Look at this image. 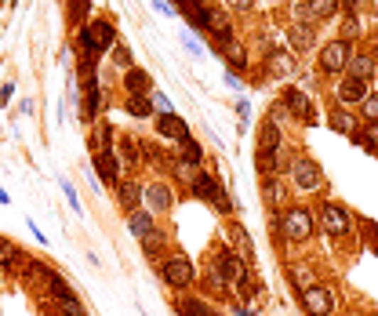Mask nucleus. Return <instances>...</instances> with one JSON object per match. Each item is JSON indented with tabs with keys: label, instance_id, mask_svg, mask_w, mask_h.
<instances>
[{
	"label": "nucleus",
	"instance_id": "nucleus-1",
	"mask_svg": "<svg viewBox=\"0 0 378 316\" xmlns=\"http://www.w3.org/2000/svg\"><path fill=\"white\" fill-rule=\"evenodd\" d=\"M280 233L288 236V240H309V233H313V214L302 211V207L284 211V218H280Z\"/></svg>",
	"mask_w": 378,
	"mask_h": 316
},
{
	"label": "nucleus",
	"instance_id": "nucleus-2",
	"mask_svg": "<svg viewBox=\"0 0 378 316\" xmlns=\"http://www.w3.org/2000/svg\"><path fill=\"white\" fill-rule=\"evenodd\" d=\"M302 305H306L309 316H331V309H335V295H331L328 288H320V283H313V288L302 291Z\"/></svg>",
	"mask_w": 378,
	"mask_h": 316
},
{
	"label": "nucleus",
	"instance_id": "nucleus-3",
	"mask_svg": "<svg viewBox=\"0 0 378 316\" xmlns=\"http://www.w3.org/2000/svg\"><path fill=\"white\" fill-rule=\"evenodd\" d=\"M164 280L171 283V288H189V283H193V262H189V258H168L164 262Z\"/></svg>",
	"mask_w": 378,
	"mask_h": 316
},
{
	"label": "nucleus",
	"instance_id": "nucleus-4",
	"mask_svg": "<svg viewBox=\"0 0 378 316\" xmlns=\"http://www.w3.org/2000/svg\"><path fill=\"white\" fill-rule=\"evenodd\" d=\"M291 175H295V182H298L302 193H313V189H320V182H324L320 168L313 164V160H295V164H291Z\"/></svg>",
	"mask_w": 378,
	"mask_h": 316
},
{
	"label": "nucleus",
	"instance_id": "nucleus-5",
	"mask_svg": "<svg viewBox=\"0 0 378 316\" xmlns=\"http://www.w3.org/2000/svg\"><path fill=\"white\" fill-rule=\"evenodd\" d=\"M345 62H350V40H331L320 55V66L328 73H342L345 70Z\"/></svg>",
	"mask_w": 378,
	"mask_h": 316
},
{
	"label": "nucleus",
	"instance_id": "nucleus-6",
	"mask_svg": "<svg viewBox=\"0 0 378 316\" xmlns=\"http://www.w3.org/2000/svg\"><path fill=\"white\" fill-rule=\"evenodd\" d=\"M320 222H324V229L331 236H345V233H350V214H345V207H338V204H324Z\"/></svg>",
	"mask_w": 378,
	"mask_h": 316
},
{
	"label": "nucleus",
	"instance_id": "nucleus-7",
	"mask_svg": "<svg viewBox=\"0 0 378 316\" xmlns=\"http://www.w3.org/2000/svg\"><path fill=\"white\" fill-rule=\"evenodd\" d=\"M215 276H218V280L237 283V280H244V262L233 255V251H222V255L215 258Z\"/></svg>",
	"mask_w": 378,
	"mask_h": 316
},
{
	"label": "nucleus",
	"instance_id": "nucleus-8",
	"mask_svg": "<svg viewBox=\"0 0 378 316\" xmlns=\"http://www.w3.org/2000/svg\"><path fill=\"white\" fill-rule=\"evenodd\" d=\"M156 131H161V138H171V142L189 138V128H185V120H182L178 113H161V120H156Z\"/></svg>",
	"mask_w": 378,
	"mask_h": 316
},
{
	"label": "nucleus",
	"instance_id": "nucleus-9",
	"mask_svg": "<svg viewBox=\"0 0 378 316\" xmlns=\"http://www.w3.org/2000/svg\"><path fill=\"white\" fill-rule=\"evenodd\" d=\"M178 11L193 22L197 29H211V22H215V15H211L204 4H197V0H178Z\"/></svg>",
	"mask_w": 378,
	"mask_h": 316
},
{
	"label": "nucleus",
	"instance_id": "nucleus-10",
	"mask_svg": "<svg viewBox=\"0 0 378 316\" xmlns=\"http://www.w3.org/2000/svg\"><path fill=\"white\" fill-rule=\"evenodd\" d=\"M142 197H146V204H149V211H168L171 207V189L168 185H146L142 189Z\"/></svg>",
	"mask_w": 378,
	"mask_h": 316
},
{
	"label": "nucleus",
	"instance_id": "nucleus-11",
	"mask_svg": "<svg viewBox=\"0 0 378 316\" xmlns=\"http://www.w3.org/2000/svg\"><path fill=\"white\" fill-rule=\"evenodd\" d=\"M345 70H350V80H371L374 73V58L371 55H350V62H345Z\"/></svg>",
	"mask_w": 378,
	"mask_h": 316
},
{
	"label": "nucleus",
	"instance_id": "nucleus-12",
	"mask_svg": "<svg viewBox=\"0 0 378 316\" xmlns=\"http://www.w3.org/2000/svg\"><path fill=\"white\" fill-rule=\"evenodd\" d=\"M94 171L102 175V182H120V160L109 149H102L99 156H94Z\"/></svg>",
	"mask_w": 378,
	"mask_h": 316
},
{
	"label": "nucleus",
	"instance_id": "nucleus-13",
	"mask_svg": "<svg viewBox=\"0 0 378 316\" xmlns=\"http://www.w3.org/2000/svg\"><path fill=\"white\" fill-rule=\"evenodd\" d=\"M288 40H291V48H295V51H306V48H313V26H306V22H295V26L288 29Z\"/></svg>",
	"mask_w": 378,
	"mask_h": 316
},
{
	"label": "nucleus",
	"instance_id": "nucleus-14",
	"mask_svg": "<svg viewBox=\"0 0 378 316\" xmlns=\"http://www.w3.org/2000/svg\"><path fill=\"white\" fill-rule=\"evenodd\" d=\"M266 66H269V73H276V77H288L291 70H295V58L288 55V51H269V62H266Z\"/></svg>",
	"mask_w": 378,
	"mask_h": 316
},
{
	"label": "nucleus",
	"instance_id": "nucleus-15",
	"mask_svg": "<svg viewBox=\"0 0 378 316\" xmlns=\"http://www.w3.org/2000/svg\"><path fill=\"white\" fill-rule=\"evenodd\" d=\"M128 229H131V236H149L153 233V214L149 211H131V218H128Z\"/></svg>",
	"mask_w": 378,
	"mask_h": 316
},
{
	"label": "nucleus",
	"instance_id": "nucleus-16",
	"mask_svg": "<svg viewBox=\"0 0 378 316\" xmlns=\"http://www.w3.org/2000/svg\"><path fill=\"white\" fill-rule=\"evenodd\" d=\"M124 87H128V94H146L149 91V73L146 70H128L124 73Z\"/></svg>",
	"mask_w": 378,
	"mask_h": 316
},
{
	"label": "nucleus",
	"instance_id": "nucleus-17",
	"mask_svg": "<svg viewBox=\"0 0 378 316\" xmlns=\"http://www.w3.org/2000/svg\"><path fill=\"white\" fill-rule=\"evenodd\" d=\"M338 99H342V102H364V99H367V94H364V84L345 77V80L338 84Z\"/></svg>",
	"mask_w": 378,
	"mask_h": 316
},
{
	"label": "nucleus",
	"instance_id": "nucleus-18",
	"mask_svg": "<svg viewBox=\"0 0 378 316\" xmlns=\"http://www.w3.org/2000/svg\"><path fill=\"white\" fill-rule=\"evenodd\" d=\"M193 193H197L200 200H211V204H215V197L222 193V185H215V178H211V175H200V178L193 182Z\"/></svg>",
	"mask_w": 378,
	"mask_h": 316
},
{
	"label": "nucleus",
	"instance_id": "nucleus-19",
	"mask_svg": "<svg viewBox=\"0 0 378 316\" xmlns=\"http://www.w3.org/2000/svg\"><path fill=\"white\" fill-rule=\"evenodd\" d=\"M284 106H288V109H295V116H306L309 120V99H306V94L302 91H288V94H284Z\"/></svg>",
	"mask_w": 378,
	"mask_h": 316
},
{
	"label": "nucleus",
	"instance_id": "nucleus-20",
	"mask_svg": "<svg viewBox=\"0 0 378 316\" xmlns=\"http://www.w3.org/2000/svg\"><path fill=\"white\" fill-rule=\"evenodd\" d=\"M120 204L124 207H139L142 204V185L139 182H124L120 185Z\"/></svg>",
	"mask_w": 378,
	"mask_h": 316
},
{
	"label": "nucleus",
	"instance_id": "nucleus-21",
	"mask_svg": "<svg viewBox=\"0 0 378 316\" xmlns=\"http://www.w3.org/2000/svg\"><path fill=\"white\" fill-rule=\"evenodd\" d=\"M128 109H131V116L146 120V116L153 113V102L146 99V94H128Z\"/></svg>",
	"mask_w": 378,
	"mask_h": 316
},
{
	"label": "nucleus",
	"instance_id": "nucleus-22",
	"mask_svg": "<svg viewBox=\"0 0 378 316\" xmlns=\"http://www.w3.org/2000/svg\"><path fill=\"white\" fill-rule=\"evenodd\" d=\"M331 128L342 131V135H353V138H357V120H353L350 113H331Z\"/></svg>",
	"mask_w": 378,
	"mask_h": 316
},
{
	"label": "nucleus",
	"instance_id": "nucleus-23",
	"mask_svg": "<svg viewBox=\"0 0 378 316\" xmlns=\"http://www.w3.org/2000/svg\"><path fill=\"white\" fill-rule=\"evenodd\" d=\"M309 11L313 18H331L338 11V0H309Z\"/></svg>",
	"mask_w": 378,
	"mask_h": 316
},
{
	"label": "nucleus",
	"instance_id": "nucleus-24",
	"mask_svg": "<svg viewBox=\"0 0 378 316\" xmlns=\"http://www.w3.org/2000/svg\"><path fill=\"white\" fill-rule=\"evenodd\" d=\"M94 113H99V84L87 80V99H84V116L91 120Z\"/></svg>",
	"mask_w": 378,
	"mask_h": 316
},
{
	"label": "nucleus",
	"instance_id": "nucleus-25",
	"mask_svg": "<svg viewBox=\"0 0 378 316\" xmlns=\"http://www.w3.org/2000/svg\"><path fill=\"white\" fill-rule=\"evenodd\" d=\"M259 149H269V153L280 149V131L273 128V124H266V128H262V142H259Z\"/></svg>",
	"mask_w": 378,
	"mask_h": 316
},
{
	"label": "nucleus",
	"instance_id": "nucleus-26",
	"mask_svg": "<svg viewBox=\"0 0 378 316\" xmlns=\"http://www.w3.org/2000/svg\"><path fill=\"white\" fill-rule=\"evenodd\" d=\"M178 149H182V160H185V164H197V160H200V146H197L193 138H182Z\"/></svg>",
	"mask_w": 378,
	"mask_h": 316
},
{
	"label": "nucleus",
	"instance_id": "nucleus-27",
	"mask_svg": "<svg viewBox=\"0 0 378 316\" xmlns=\"http://www.w3.org/2000/svg\"><path fill=\"white\" fill-rule=\"evenodd\" d=\"M226 55H230V66H233V70H244V66H247L244 48H237V44H230V40H226Z\"/></svg>",
	"mask_w": 378,
	"mask_h": 316
},
{
	"label": "nucleus",
	"instance_id": "nucleus-28",
	"mask_svg": "<svg viewBox=\"0 0 378 316\" xmlns=\"http://www.w3.org/2000/svg\"><path fill=\"white\" fill-rule=\"evenodd\" d=\"M291 280L306 291V288H313V269H306V266H291Z\"/></svg>",
	"mask_w": 378,
	"mask_h": 316
},
{
	"label": "nucleus",
	"instance_id": "nucleus-29",
	"mask_svg": "<svg viewBox=\"0 0 378 316\" xmlns=\"http://www.w3.org/2000/svg\"><path fill=\"white\" fill-rule=\"evenodd\" d=\"M273 168H276V153H269V149H259V171L269 178V175H273Z\"/></svg>",
	"mask_w": 378,
	"mask_h": 316
},
{
	"label": "nucleus",
	"instance_id": "nucleus-30",
	"mask_svg": "<svg viewBox=\"0 0 378 316\" xmlns=\"http://www.w3.org/2000/svg\"><path fill=\"white\" fill-rule=\"evenodd\" d=\"M178 309H182L185 316H215V312H211V309H207L204 302H193V298H189V302H182Z\"/></svg>",
	"mask_w": 378,
	"mask_h": 316
},
{
	"label": "nucleus",
	"instance_id": "nucleus-31",
	"mask_svg": "<svg viewBox=\"0 0 378 316\" xmlns=\"http://www.w3.org/2000/svg\"><path fill=\"white\" fill-rule=\"evenodd\" d=\"M161 244H164V236H161V233H149V236H142L146 255H156V251H161Z\"/></svg>",
	"mask_w": 378,
	"mask_h": 316
},
{
	"label": "nucleus",
	"instance_id": "nucleus-32",
	"mask_svg": "<svg viewBox=\"0 0 378 316\" xmlns=\"http://www.w3.org/2000/svg\"><path fill=\"white\" fill-rule=\"evenodd\" d=\"M178 175H182V178H185V182H197V178H200V175H204V171H200V168H197V164H185V160H182V164H178Z\"/></svg>",
	"mask_w": 378,
	"mask_h": 316
},
{
	"label": "nucleus",
	"instance_id": "nucleus-33",
	"mask_svg": "<svg viewBox=\"0 0 378 316\" xmlns=\"http://www.w3.org/2000/svg\"><path fill=\"white\" fill-rule=\"evenodd\" d=\"M360 142H367L371 149H378V120H371L367 128H364V138H360Z\"/></svg>",
	"mask_w": 378,
	"mask_h": 316
},
{
	"label": "nucleus",
	"instance_id": "nucleus-34",
	"mask_svg": "<svg viewBox=\"0 0 378 316\" xmlns=\"http://www.w3.org/2000/svg\"><path fill=\"white\" fill-rule=\"evenodd\" d=\"M120 142H124V146H120V149H124V160H139V146H135L139 138H120Z\"/></svg>",
	"mask_w": 378,
	"mask_h": 316
},
{
	"label": "nucleus",
	"instance_id": "nucleus-35",
	"mask_svg": "<svg viewBox=\"0 0 378 316\" xmlns=\"http://www.w3.org/2000/svg\"><path fill=\"white\" fill-rule=\"evenodd\" d=\"M262 193H266V200H280V182L266 178V182H262Z\"/></svg>",
	"mask_w": 378,
	"mask_h": 316
},
{
	"label": "nucleus",
	"instance_id": "nucleus-36",
	"mask_svg": "<svg viewBox=\"0 0 378 316\" xmlns=\"http://www.w3.org/2000/svg\"><path fill=\"white\" fill-rule=\"evenodd\" d=\"M291 11H295V18H298V22H302V18H313V11H309V0H295Z\"/></svg>",
	"mask_w": 378,
	"mask_h": 316
},
{
	"label": "nucleus",
	"instance_id": "nucleus-37",
	"mask_svg": "<svg viewBox=\"0 0 378 316\" xmlns=\"http://www.w3.org/2000/svg\"><path fill=\"white\" fill-rule=\"evenodd\" d=\"M364 113H367V120H378V94H367L364 99Z\"/></svg>",
	"mask_w": 378,
	"mask_h": 316
},
{
	"label": "nucleus",
	"instance_id": "nucleus-38",
	"mask_svg": "<svg viewBox=\"0 0 378 316\" xmlns=\"http://www.w3.org/2000/svg\"><path fill=\"white\" fill-rule=\"evenodd\" d=\"M113 58H117V66L131 70V51H128V48H117V51H113Z\"/></svg>",
	"mask_w": 378,
	"mask_h": 316
},
{
	"label": "nucleus",
	"instance_id": "nucleus-39",
	"mask_svg": "<svg viewBox=\"0 0 378 316\" xmlns=\"http://www.w3.org/2000/svg\"><path fill=\"white\" fill-rule=\"evenodd\" d=\"M15 258V247L4 240V236H0V262H11Z\"/></svg>",
	"mask_w": 378,
	"mask_h": 316
},
{
	"label": "nucleus",
	"instance_id": "nucleus-40",
	"mask_svg": "<svg viewBox=\"0 0 378 316\" xmlns=\"http://www.w3.org/2000/svg\"><path fill=\"white\" fill-rule=\"evenodd\" d=\"M230 8H237V11H251V4H255V0H226Z\"/></svg>",
	"mask_w": 378,
	"mask_h": 316
},
{
	"label": "nucleus",
	"instance_id": "nucleus-41",
	"mask_svg": "<svg viewBox=\"0 0 378 316\" xmlns=\"http://www.w3.org/2000/svg\"><path fill=\"white\" fill-rule=\"evenodd\" d=\"M153 102H156V106H161V109H164V113H171V102H168V99H164V94H156V99H153Z\"/></svg>",
	"mask_w": 378,
	"mask_h": 316
},
{
	"label": "nucleus",
	"instance_id": "nucleus-42",
	"mask_svg": "<svg viewBox=\"0 0 378 316\" xmlns=\"http://www.w3.org/2000/svg\"><path fill=\"white\" fill-rule=\"evenodd\" d=\"M11 99V84H4V87H0V106H4Z\"/></svg>",
	"mask_w": 378,
	"mask_h": 316
},
{
	"label": "nucleus",
	"instance_id": "nucleus-43",
	"mask_svg": "<svg viewBox=\"0 0 378 316\" xmlns=\"http://www.w3.org/2000/svg\"><path fill=\"white\" fill-rule=\"evenodd\" d=\"M374 153H378V149H374Z\"/></svg>",
	"mask_w": 378,
	"mask_h": 316
},
{
	"label": "nucleus",
	"instance_id": "nucleus-44",
	"mask_svg": "<svg viewBox=\"0 0 378 316\" xmlns=\"http://www.w3.org/2000/svg\"><path fill=\"white\" fill-rule=\"evenodd\" d=\"M350 316H353V312H350Z\"/></svg>",
	"mask_w": 378,
	"mask_h": 316
}]
</instances>
